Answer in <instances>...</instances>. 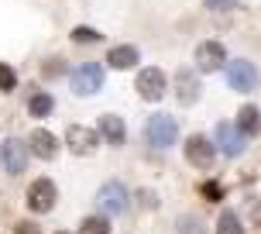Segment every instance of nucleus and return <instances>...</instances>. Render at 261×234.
Instances as JSON below:
<instances>
[{"label": "nucleus", "mask_w": 261, "mask_h": 234, "mask_svg": "<svg viewBox=\"0 0 261 234\" xmlns=\"http://www.w3.org/2000/svg\"><path fill=\"white\" fill-rule=\"evenodd\" d=\"M144 134H148V145H151V148L165 152V148H172V145L179 142V124H175V117H169V114H151Z\"/></svg>", "instance_id": "f257e3e1"}, {"label": "nucleus", "mask_w": 261, "mask_h": 234, "mask_svg": "<svg viewBox=\"0 0 261 234\" xmlns=\"http://www.w3.org/2000/svg\"><path fill=\"white\" fill-rule=\"evenodd\" d=\"M223 73H227V83H230V90H237V93H251V90H258V83H261L258 65L248 62V59H230Z\"/></svg>", "instance_id": "f03ea898"}, {"label": "nucleus", "mask_w": 261, "mask_h": 234, "mask_svg": "<svg viewBox=\"0 0 261 234\" xmlns=\"http://www.w3.org/2000/svg\"><path fill=\"white\" fill-rule=\"evenodd\" d=\"M96 207L103 210L107 217H120L127 210V186L120 179H107L100 190H96Z\"/></svg>", "instance_id": "7ed1b4c3"}, {"label": "nucleus", "mask_w": 261, "mask_h": 234, "mask_svg": "<svg viewBox=\"0 0 261 234\" xmlns=\"http://www.w3.org/2000/svg\"><path fill=\"white\" fill-rule=\"evenodd\" d=\"M134 90H138V97H141V100L155 104V100H162V97H165L169 79H165V73H162L158 65H144L141 73H138V79H134Z\"/></svg>", "instance_id": "20e7f679"}, {"label": "nucleus", "mask_w": 261, "mask_h": 234, "mask_svg": "<svg viewBox=\"0 0 261 234\" xmlns=\"http://www.w3.org/2000/svg\"><path fill=\"white\" fill-rule=\"evenodd\" d=\"M69 86L76 97H93V93H100L103 86V69L96 62H83L72 69V76H69Z\"/></svg>", "instance_id": "39448f33"}, {"label": "nucleus", "mask_w": 261, "mask_h": 234, "mask_svg": "<svg viewBox=\"0 0 261 234\" xmlns=\"http://www.w3.org/2000/svg\"><path fill=\"white\" fill-rule=\"evenodd\" d=\"M213 142H217V148H220L223 155L237 158L244 152V145H248V134L237 128V124H230V121H220V124L213 128Z\"/></svg>", "instance_id": "423d86ee"}, {"label": "nucleus", "mask_w": 261, "mask_h": 234, "mask_svg": "<svg viewBox=\"0 0 261 234\" xmlns=\"http://www.w3.org/2000/svg\"><path fill=\"white\" fill-rule=\"evenodd\" d=\"M55 200H59V190H55L52 179H35L28 186V207L35 214H48L55 207Z\"/></svg>", "instance_id": "0eeeda50"}, {"label": "nucleus", "mask_w": 261, "mask_h": 234, "mask_svg": "<svg viewBox=\"0 0 261 234\" xmlns=\"http://www.w3.org/2000/svg\"><path fill=\"white\" fill-rule=\"evenodd\" d=\"M193 59H196V69L199 73H217L227 62V49H223L220 41H199Z\"/></svg>", "instance_id": "6e6552de"}, {"label": "nucleus", "mask_w": 261, "mask_h": 234, "mask_svg": "<svg viewBox=\"0 0 261 234\" xmlns=\"http://www.w3.org/2000/svg\"><path fill=\"white\" fill-rule=\"evenodd\" d=\"M65 145L76 152V155H86L100 145V131L96 128H86V124H69L65 128Z\"/></svg>", "instance_id": "1a4fd4ad"}, {"label": "nucleus", "mask_w": 261, "mask_h": 234, "mask_svg": "<svg viewBox=\"0 0 261 234\" xmlns=\"http://www.w3.org/2000/svg\"><path fill=\"white\" fill-rule=\"evenodd\" d=\"M213 158H217V145L213 142L199 138V134H193V138L186 142V162H189V166H196V169H210Z\"/></svg>", "instance_id": "9d476101"}, {"label": "nucleus", "mask_w": 261, "mask_h": 234, "mask_svg": "<svg viewBox=\"0 0 261 234\" xmlns=\"http://www.w3.org/2000/svg\"><path fill=\"white\" fill-rule=\"evenodd\" d=\"M0 162H4V169L11 176H21L28 169V145H21L17 138H7L0 145Z\"/></svg>", "instance_id": "9b49d317"}, {"label": "nucleus", "mask_w": 261, "mask_h": 234, "mask_svg": "<svg viewBox=\"0 0 261 234\" xmlns=\"http://www.w3.org/2000/svg\"><path fill=\"white\" fill-rule=\"evenodd\" d=\"M199 90H203V86H199L196 69H189V65H186V69H179V73H175V100H179L182 107L196 104V100H199Z\"/></svg>", "instance_id": "f8f14e48"}, {"label": "nucleus", "mask_w": 261, "mask_h": 234, "mask_svg": "<svg viewBox=\"0 0 261 234\" xmlns=\"http://www.w3.org/2000/svg\"><path fill=\"white\" fill-rule=\"evenodd\" d=\"M31 152H35L38 158H45V162H52V158L59 155V138H55L52 131H45V128L31 131Z\"/></svg>", "instance_id": "ddd939ff"}, {"label": "nucleus", "mask_w": 261, "mask_h": 234, "mask_svg": "<svg viewBox=\"0 0 261 234\" xmlns=\"http://www.w3.org/2000/svg\"><path fill=\"white\" fill-rule=\"evenodd\" d=\"M96 131H100V138H107L110 145H124L127 142V124H124V117H117V114H103Z\"/></svg>", "instance_id": "4468645a"}, {"label": "nucleus", "mask_w": 261, "mask_h": 234, "mask_svg": "<svg viewBox=\"0 0 261 234\" xmlns=\"http://www.w3.org/2000/svg\"><path fill=\"white\" fill-rule=\"evenodd\" d=\"M107 62H110V69H130L134 62H141V52L134 45H114L110 55H107Z\"/></svg>", "instance_id": "2eb2a0df"}, {"label": "nucleus", "mask_w": 261, "mask_h": 234, "mask_svg": "<svg viewBox=\"0 0 261 234\" xmlns=\"http://www.w3.org/2000/svg\"><path fill=\"white\" fill-rule=\"evenodd\" d=\"M217 234H244V224H241V217H237V210L223 207L220 217H217Z\"/></svg>", "instance_id": "dca6fc26"}, {"label": "nucleus", "mask_w": 261, "mask_h": 234, "mask_svg": "<svg viewBox=\"0 0 261 234\" xmlns=\"http://www.w3.org/2000/svg\"><path fill=\"white\" fill-rule=\"evenodd\" d=\"M237 128L244 131V134H258V131H261V110H258V107H241V114H237Z\"/></svg>", "instance_id": "f3484780"}, {"label": "nucleus", "mask_w": 261, "mask_h": 234, "mask_svg": "<svg viewBox=\"0 0 261 234\" xmlns=\"http://www.w3.org/2000/svg\"><path fill=\"white\" fill-rule=\"evenodd\" d=\"M55 110V100L48 97V93H31V100H28V114L31 117H48Z\"/></svg>", "instance_id": "a211bd4d"}, {"label": "nucleus", "mask_w": 261, "mask_h": 234, "mask_svg": "<svg viewBox=\"0 0 261 234\" xmlns=\"http://www.w3.org/2000/svg\"><path fill=\"white\" fill-rule=\"evenodd\" d=\"M79 234H110L107 214H100V217H86V221L79 224Z\"/></svg>", "instance_id": "6ab92c4d"}, {"label": "nucleus", "mask_w": 261, "mask_h": 234, "mask_svg": "<svg viewBox=\"0 0 261 234\" xmlns=\"http://www.w3.org/2000/svg\"><path fill=\"white\" fill-rule=\"evenodd\" d=\"M103 38V35H100V31H96V28H86V25H79V28H72V41H76V45H83V41H100Z\"/></svg>", "instance_id": "aec40b11"}, {"label": "nucleus", "mask_w": 261, "mask_h": 234, "mask_svg": "<svg viewBox=\"0 0 261 234\" xmlns=\"http://www.w3.org/2000/svg\"><path fill=\"white\" fill-rule=\"evenodd\" d=\"M203 7L213 11V14H230V11L241 7V0H203Z\"/></svg>", "instance_id": "412c9836"}, {"label": "nucleus", "mask_w": 261, "mask_h": 234, "mask_svg": "<svg viewBox=\"0 0 261 234\" xmlns=\"http://www.w3.org/2000/svg\"><path fill=\"white\" fill-rule=\"evenodd\" d=\"M14 86H17V73H14L11 65H4V62H0V90H4V93H11Z\"/></svg>", "instance_id": "4be33fe9"}, {"label": "nucleus", "mask_w": 261, "mask_h": 234, "mask_svg": "<svg viewBox=\"0 0 261 234\" xmlns=\"http://www.w3.org/2000/svg\"><path fill=\"white\" fill-rule=\"evenodd\" d=\"M179 234H206V231H203V221L199 217H189L186 214L182 221H179Z\"/></svg>", "instance_id": "5701e85b"}, {"label": "nucleus", "mask_w": 261, "mask_h": 234, "mask_svg": "<svg viewBox=\"0 0 261 234\" xmlns=\"http://www.w3.org/2000/svg\"><path fill=\"white\" fill-rule=\"evenodd\" d=\"M199 193L206 196L210 203H217V200H223V190L217 186V182H203V186H199Z\"/></svg>", "instance_id": "b1692460"}, {"label": "nucleus", "mask_w": 261, "mask_h": 234, "mask_svg": "<svg viewBox=\"0 0 261 234\" xmlns=\"http://www.w3.org/2000/svg\"><path fill=\"white\" fill-rule=\"evenodd\" d=\"M17 234H38V231H35L31 224H17Z\"/></svg>", "instance_id": "393cba45"}, {"label": "nucleus", "mask_w": 261, "mask_h": 234, "mask_svg": "<svg viewBox=\"0 0 261 234\" xmlns=\"http://www.w3.org/2000/svg\"><path fill=\"white\" fill-rule=\"evenodd\" d=\"M59 234H65V231H59Z\"/></svg>", "instance_id": "a878e982"}]
</instances>
